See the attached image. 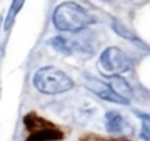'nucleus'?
<instances>
[{
  "instance_id": "3",
  "label": "nucleus",
  "mask_w": 150,
  "mask_h": 141,
  "mask_svg": "<svg viewBox=\"0 0 150 141\" xmlns=\"http://www.w3.org/2000/svg\"><path fill=\"white\" fill-rule=\"evenodd\" d=\"M24 125L31 132L27 141H60L63 138V132L57 126L35 113L25 115Z\"/></svg>"
},
{
  "instance_id": "5",
  "label": "nucleus",
  "mask_w": 150,
  "mask_h": 141,
  "mask_svg": "<svg viewBox=\"0 0 150 141\" xmlns=\"http://www.w3.org/2000/svg\"><path fill=\"white\" fill-rule=\"evenodd\" d=\"M87 87L103 100H108V102H112V103H118V104H128V102L125 99L119 97L108 84H105V82H102V81H99L96 78H87Z\"/></svg>"
},
{
  "instance_id": "2",
  "label": "nucleus",
  "mask_w": 150,
  "mask_h": 141,
  "mask_svg": "<svg viewBox=\"0 0 150 141\" xmlns=\"http://www.w3.org/2000/svg\"><path fill=\"white\" fill-rule=\"evenodd\" d=\"M34 87L44 94H60L74 87V81L60 69L46 66L38 69L34 75Z\"/></svg>"
},
{
  "instance_id": "1",
  "label": "nucleus",
  "mask_w": 150,
  "mask_h": 141,
  "mask_svg": "<svg viewBox=\"0 0 150 141\" xmlns=\"http://www.w3.org/2000/svg\"><path fill=\"white\" fill-rule=\"evenodd\" d=\"M53 25L59 31L77 32L94 24V18L78 3L63 2L53 12Z\"/></svg>"
},
{
  "instance_id": "6",
  "label": "nucleus",
  "mask_w": 150,
  "mask_h": 141,
  "mask_svg": "<svg viewBox=\"0 0 150 141\" xmlns=\"http://www.w3.org/2000/svg\"><path fill=\"white\" fill-rule=\"evenodd\" d=\"M119 97L125 99L127 102H129V97L132 96V90L131 87L127 84V81L124 78H121L119 75H113L110 77V85H109Z\"/></svg>"
},
{
  "instance_id": "10",
  "label": "nucleus",
  "mask_w": 150,
  "mask_h": 141,
  "mask_svg": "<svg viewBox=\"0 0 150 141\" xmlns=\"http://www.w3.org/2000/svg\"><path fill=\"white\" fill-rule=\"evenodd\" d=\"M50 44H52L57 51H60V53H63V54H71V53H72V50H71V47H69V43H68L65 38H62V37H54L53 40H50Z\"/></svg>"
},
{
  "instance_id": "7",
  "label": "nucleus",
  "mask_w": 150,
  "mask_h": 141,
  "mask_svg": "<svg viewBox=\"0 0 150 141\" xmlns=\"http://www.w3.org/2000/svg\"><path fill=\"white\" fill-rule=\"evenodd\" d=\"M24 2L25 0H13L12 5H11V9L8 12V16H6V21H5V31H9L16 19V15L18 12H21L22 6H24Z\"/></svg>"
},
{
  "instance_id": "12",
  "label": "nucleus",
  "mask_w": 150,
  "mask_h": 141,
  "mask_svg": "<svg viewBox=\"0 0 150 141\" xmlns=\"http://www.w3.org/2000/svg\"><path fill=\"white\" fill-rule=\"evenodd\" d=\"M81 141H128V140H115V138H105L94 134H86L81 137Z\"/></svg>"
},
{
  "instance_id": "8",
  "label": "nucleus",
  "mask_w": 150,
  "mask_h": 141,
  "mask_svg": "<svg viewBox=\"0 0 150 141\" xmlns=\"http://www.w3.org/2000/svg\"><path fill=\"white\" fill-rule=\"evenodd\" d=\"M106 128L110 132H119L122 129V116L118 112L106 113Z\"/></svg>"
},
{
  "instance_id": "4",
  "label": "nucleus",
  "mask_w": 150,
  "mask_h": 141,
  "mask_svg": "<svg viewBox=\"0 0 150 141\" xmlns=\"http://www.w3.org/2000/svg\"><path fill=\"white\" fill-rule=\"evenodd\" d=\"M131 68H132V60L127 56V53H124L118 47H108L100 54L99 69L102 74L108 77L128 72V70H131Z\"/></svg>"
},
{
  "instance_id": "9",
  "label": "nucleus",
  "mask_w": 150,
  "mask_h": 141,
  "mask_svg": "<svg viewBox=\"0 0 150 141\" xmlns=\"http://www.w3.org/2000/svg\"><path fill=\"white\" fill-rule=\"evenodd\" d=\"M112 28H113V31L118 34V35H121L122 38H127V40H129V41H134V43H140V40L121 22V21H118V19H113L112 21Z\"/></svg>"
},
{
  "instance_id": "11",
  "label": "nucleus",
  "mask_w": 150,
  "mask_h": 141,
  "mask_svg": "<svg viewBox=\"0 0 150 141\" xmlns=\"http://www.w3.org/2000/svg\"><path fill=\"white\" fill-rule=\"evenodd\" d=\"M141 116V138L144 141L150 140V119L147 115H140Z\"/></svg>"
}]
</instances>
